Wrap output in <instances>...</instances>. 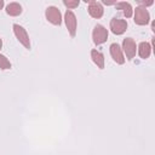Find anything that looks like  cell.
I'll return each mask as SVG.
<instances>
[{"label":"cell","mask_w":155,"mask_h":155,"mask_svg":"<svg viewBox=\"0 0 155 155\" xmlns=\"http://www.w3.org/2000/svg\"><path fill=\"white\" fill-rule=\"evenodd\" d=\"M65 24L71 36H75L76 33V17L71 11L65 12Z\"/></svg>","instance_id":"8992f818"},{"label":"cell","mask_w":155,"mask_h":155,"mask_svg":"<svg viewBox=\"0 0 155 155\" xmlns=\"http://www.w3.org/2000/svg\"><path fill=\"white\" fill-rule=\"evenodd\" d=\"M126 28H127V23H126V21H124V19H120V18H113L111 19V22H110V29H111V31L114 33V34H116V35H120V34H122L125 30H126Z\"/></svg>","instance_id":"277c9868"},{"label":"cell","mask_w":155,"mask_h":155,"mask_svg":"<svg viewBox=\"0 0 155 155\" xmlns=\"http://www.w3.org/2000/svg\"><path fill=\"white\" fill-rule=\"evenodd\" d=\"M150 54V45L148 42H142L139 45V56L142 58H148Z\"/></svg>","instance_id":"4fadbf2b"},{"label":"cell","mask_w":155,"mask_h":155,"mask_svg":"<svg viewBox=\"0 0 155 155\" xmlns=\"http://www.w3.org/2000/svg\"><path fill=\"white\" fill-rule=\"evenodd\" d=\"M13 30H15V34H16V36L18 38V40H19L27 48H30L29 38H28V34H27V31L24 30V28H22V27L18 25V24H13Z\"/></svg>","instance_id":"5b68a950"},{"label":"cell","mask_w":155,"mask_h":155,"mask_svg":"<svg viewBox=\"0 0 155 155\" xmlns=\"http://www.w3.org/2000/svg\"><path fill=\"white\" fill-rule=\"evenodd\" d=\"M124 50L128 59L133 58V56L136 54V44L131 38H127L124 40Z\"/></svg>","instance_id":"ba28073f"},{"label":"cell","mask_w":155,"mask_h":155,"mask_svg":"<svg viewBox=\"0 0 155 155\" xmlns=\"http://www.w3.org/2000/svg\"><path fill=\"white\" fill-rule=\"evenodd\" d=\"M63 4L67 6V7H69V8H74V7H76V6H79V0H75V1H63Z\"/></svg>","instance_id":"9a60e30c"},{"label":"cell","mask_w":155,"mask_h":155,"mask_svg":"<svg viewBox=\"0 0 155 155\" xmlns=\"http://www.w3.org/2000/svg\"><path fill=\"white\" fill-rule=\"evenodd\" d=\"M115 6H116V8L117 10H121V12L124 13V16L126 17V18H130L131 16H132V6L128 4V2H125V1H122V2H115Z\"/></svg>","instance_id":"30bf717a"},{"label":"cell","mask_w":155,"mask_h":155,"mask_svg":"<svg viewBox=\"0 0 155 155\" xmlns=\"http://www.w3.org/2000/svg\"><path fill=\"white\" fill-rule=\"evenodd\" d=\"M88 13L93 18H101L103 16V6L98 1H88Z\"/></svg>","instance_id":"52a82bcc"},{"label":"cell","mask_w":155,"mask_h":155,"mask_svg":"<svg viewBox=\"0 0 155 155\" xmlns=\"http://www.w3.org/2000/svg\"><path fill=\"white\" fill-rule=\"evenodd\" d=\"M6 12H7L10 16H18V15L22 12V7H21V5L17 4V2H11V4L7 5Z\"/></svg>","instance_id":"7c38bea8"},{"label":"cell","mask_w":155,"mask_h":155,"mask_svg":"<svg viewBox=\"0 0 155 155\" xmlns=\"http://www.w3.org/2000/svg\"><path fill=\"white\" fill-rule=\"evenodd\" d=\"M0 68L1 69H8V68H11V63L2 54H0Z\"/></svg>","instance_id":"5bb4252c"},{"label":"cell","mask_w":155,"mask_h":155,"mask_svg":"<svg viewBox=\"0 0 155 155\" xmlns=\"http://www.w3.org/2000/svg\"><path fill=\"white\" fill-rule=\"evenodd\" d=\"M110 53H111V56H113V58H114V61L116 63L122 64L125 62V58H124L122 52H121V48H120V46L117 44H113L110 46Z\"/></svg>","instance_id":"9c48e42d"},{"label":"cell","mask_w":155,"mask_h":155,"mask_svg":"<svg viewBox=\"0 0 155 155\" xmlns=\"http://www.w3.org/2000/svg\"><path fill=\"white\" fill-rule=\"evenodd\" d=\"M2 6H4V1H2V0H0V10L2 8Z\"/></svg>","instance_id":"2e32d148"},{"label":"cell","mask_w":155,"mask_h":155,"mask_svg":"<svg viewBox=\"0 0 155 155\" xmlns=\"http://www.w3.org/2000/svg\"><path fill=\"white\" fill-rule=\"evenodd\" d=\"M1 45H2V42H1V39H0V48H1Z\"/></svg>","instance_id":"e0dca14e"},{"label":"cell","mask_w":155,"mask_h":155,"mask_svg":"<svg viewBox=\"0 0 155 155\" xmlns=\"http://www.w3.org/2000/svg\"><path fill=\"white\" fill-rule=\"evenodd\" d=\"M46 18L52 23V24H56V25H59L61 22H62V17H61V12L57 7L54 6H50L47 7L46 10Z\"/></svg>","instance_id":"3957f363"},{"label":"cell","mask_w":155,"mask_h":155,"mask_svg":"<svg viewBox=\"0 0 155 155\" xmlns=\"http://www.w3.org/2000/svg\"><path fill=\"white\" fill-rule=\"evenodd\" d=\"M134 22L139 25H144L149 23V13L144 6H138L136 7L134 12Z\"/></svg>","instance_id":"6da1fadb"},{"label":"cell","mask_w":155,"mask_h":155,"mask_svg":"<svg viewBox=\"0 0 155 155\" xmlns=\"http://www.w3.org/2000/svg\"><path fill=\"white\" fill-rule=\"evenodd\" d=\"M91 56H92L93 62L98 65V68L103 69V68H104V58H103V54H102L99 51H97V50H92Z\"/></svg>","instance_id":"8fae6325"},{"label":"cell","mask_w":155,"mask_h":155,"mask_svg":"<svg viewBox=\"0 0 155 155\" xmlns=\"http://www.w3.org/2000/svg\"><path fill=\"white\" fill-rule=\"evenodd\" d=\"M107 38H108V30L102 27V25H96L94 29H93V41L96 45H99V44H103L104 41H107Z\"/></svg>","instance_id":"7a4b0ae2"}]
</instances>
